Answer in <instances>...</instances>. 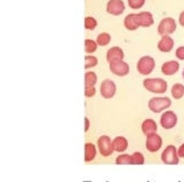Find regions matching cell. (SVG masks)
<instances>
[{
  "label": "cell",
  "instance_id": "6da1fadb",
  "mask_svg": "<svg viewBox=\"0 0 184 182\" xmlns=\"http://www.w3.org/2000/svg\"><path fill=\"white\" fill-rule=\"evenodd\" d=\"M143 85L151 93L162 94L167 90V81L161 78H147L143 81Z\"/></svg>",
  "mask_w": 184,
  "mask_h": 182
},
{
  "label": "cell",
  "instance_id": "7a4b0ae2",
  "mask_svg": "<svg viewBox=\"0 0 184 182\" xmlns=\"http://www.w3.org/2000/svg\"><path fill=\"white\" fill-rule=\"evenodd\" d=\"M171 106V101L169 98H153L148 101V108L152 112L159 114Z\"/></svg>",
  "mask_w": 184,
  "mask_h": 182
},
{
  "label": "cell",
  "instance_id": "3957f363",
  "mask_svg": "<svg viewBox=\"0 0 184 182\" xmlns=\"http://www.w3.org/2000/svg\"><path fill=\"white\" fill-rule=\"evenodd\" d=\"M97 147H98V150H99L100 155L104 156V157H108L115 151L114 145H113V141L107 135H103L98 139Z\"/></svg>",
  "mask_w": 184,
  "mask_h": 182
},
{
  "label": "cell",
  "instance_id": "277c9868",
  "mask_svg": "<svg viewBox=\"0 0 184 182\" xmlns=\"http://www.w3.org/2000/svg\"><path fill=\"white\" fill-rule=\"evenodd\" d=\"M161 160L167 165H177L179 161L177 149L174 145H168L161 153Z\"/></svg>",
  "mask_w": 184,
  "mask_h": 182
},
{
  "label": "cell",
  "instance_id": "5b68a950",
  "mask_svg": "<svg viewBox=\"0 0 184 182\" xmlns=\"http://www.w3.org/2000/svg\"><path fill=\"white\" fill-rule=\"evenodd\" d=\"M155 66V62L151 56H143L137 63V70L140 74H150Z\"/></svg>",
  "mask_w": 184,
  "mask_h": 182
},
{
  "label": "cell",
  "instance_id": "8992f818",
  "mask_svg": "<svg viewBox=\"0 0 184 182\" xmlns=\"http://www.w3.org/2000/svg\"><path fill=\"white\" fill-rule=\"evenodd\" d=\"M160 124L162 126V128L165 130H170V128H174L177 124V116L174 111H165L162 115H161V118H160Z\"/></svg>",
  "mask_w": 184,
  "mask_h": 182
},
{
  "label": "cell",
  "instance_id": "52a82bcc",
  "mask_svg": "<svg viewBox=\"0 0 184 182\" xmlns=\"http://www.w3.org/2000/svg\"><path fill=\"white\" fill-rule=\"evenodd\" d=\"M175 30H176V22L171 17L163 19L159 23V27H158V32L161 36H168V35L173 33Z\"/></svg>",
  "mask_w": 184,
  "mask_h": 182
},
{
  "label": "cell",
  "instance_id": "ba28073f",
  "mask_svg": "<svg viewBox=\"0 0 184 182\" xmlns=\"http://www.w3.org/2000/svg\"><path fill=\"white\" fill-rule=\"evenodd\" d=\"M116 93V85L109 80V79H106L101 82L100 85V94L103 98L105 99H112Z\"/></svg>",
  "mask_w": 184,
  "mask_h": 182
},
{
  "label": "cell",
  "instance_id": "9c48e42d",
  "mask_svg": "<svg viewBox=\"0 0 184 182\" xmlns=\"http://www.w3.org/2000/svg\"><path fill=\"white\" fill-rule=\"evenodd\" d=\"M162 145V139L156 133L151 134L146 137V149L150 152H156Z\"/></svg>",
  "mask_w": 184,
  "mask_h": 182
},
{
  "label": "cell",
  "instance_id": "30bf717a",
  "mask_svg": "<svg viewBox=\"0 0 184 182\" xmlns=\"http://www.w3.org/2000/svg\"><path fill=\"white\" fill-rule=\"evenodd\" d=\"M126 9V6L122 0H109L106 6V11L112 15H121Z\"/></svg>",
  "mask_w": 184,
  "mask_h": 182
},
{
  "label": "cell",
  "instance_id": "8fae6325",
  "mask_svg": "<svg viewBox=\"0 0 184 182\" xmlns=\"http://www.w3.org/2000/svg\"><path fill=\"white\" fill-rule=\"evenodd\" d=\"M109 69H111L112 73H114L119 77H124L129 73V64L123 61L109 63Z\"/></svg>",
  "mask_w": 184,
  "mask_h": 182
},
{
  "label": "cell",
  "instance_id": "7c38bea8",
  "mask_svg": "<svg viewBox=\"0 0 184 182\" xmlns=\"http://www.w3.org/2000/svg\"><path fill=\"white\" fill-rule=\"evenodd\" d=\"M124 54L123 50L120 47H113L107 52L106 58L109 63H114V62H119V61H123Z\"/></svg>",
  "mask_w": 184,
  "mask_h": 182
},
{
  "label": "cell",
  "instance_id": "4fadbf2b",
  "mask_svg": "<svg viewBox=\"0 0 184 182\" xmlns=\"http://www.w3.org/2000/svg\"><path fill=\"white\" fill-rule=\"evenodd\" d=\"M137 21H138V24L139 27H144V28H147V27H151L154 22L153 20V16L150 12H140L137 14Z\"/></svg>",
  "mask_w": 184,
  "mask_h": 182
},
{
  "label": "cell",
  "instance_id": "5bb4252c",
  "mask_svg": "<svg viewBox=\"0 0 184 182\" xmlns=\"http://www.w3.org/2000/svg\"><path fill=\"white\" fill-rule=\"evenodd\" d=\"M174 47V40L171 37L169 36H162V38L160 39V41L158 43V48L159 50L163 52V53H168L173 49Z\"/></svg>",
  "mask_w": 184,
  "mask_h": 182
},
{
  "label": "cell",
  "instance_id": "9a60e30c",
  "mask_svg": "<svg viewBox=\"0 0 184 182\" xmlns=\"http://www.w3.org/2000/svg\"><path fill=\"white\" fill-rule=\"evenodd\" d=\"M178 69H179V64L176 61H168V62L163 63L161 66V71L166 76H171V74L176 73L178 71Z\"/></svg>",
  "mask_w": 184,
  "mask_h": 182
},
{
  "label": "cell",
  "instance_id": "2e32d148",
  "mask_svg": "<svg viewBox=\"0 0 184 182\" xmlns=\"http://www.w3.org/2000/svg\"><path fill=\"white\" fill-rule=\"evenodd\" d=\"M156 130H158V127H156V124L153 119H145L142 124V131L146 136L156 133Z\"/></svg>",
  "mask_w": 184,
  "mask_h": 182
},
{
  "label": "cell",
  "instance_id": "e0dca14e",
  "mask_svg": "<svg viewBox=\"0 0 184 182\" xmlns=\"http://www.w3.org/2000/svg\"><path fill=\"white\" fill-rule=\"evenodd\" d=\"M124 27L128 30H130V31L136 30L139 27L138 21H137V14H129L128 16H126V19H124Z\"/></svg>",
  "mask_w": 184,
  "mask_h": 182
},
{
  "label": "cell",
  "instance_id": "ac0fdd59",
  "mask_svg": "<svg viewBox=\"0 0 184 182\" xmlns=\"http://www.w3.org/2000/svg\"><path fill=\"white\" fill-rule=\"evenodd\" d=\"M113 145H114V150L118 152H123L124 150H127L128 148V140L123 136H118L113 140Z\"/></svg>",
  "mask_w": 184,
  "mask_h": 182
},
{
  "label": "cell",
  "instance_id": "d6986e66",
  "mask_svg": "<svg viewBox=\"0 0 184 182\" xmlns=\"http://www.w3.org/2000/svg\"><path fill=\"white\" fill-rule=\"evenodd\" d=\"M84 149H85V157H84V159H85V161L86 163H89V161H92L95 158H96V155H97V150H96V147L92 144V143H85V147H84Z\"/></svg>",
  "mask_w": 184,
  "mask_h": 182
},
{
  "label": "cell",
  "instance_id": "ffe728a7",
  "mask_svg": "<svg viewBox=\"0 0 184 182\" xmlns=\"http://www.w3.org/2000/svg\"><path fill=\"white\" fill-rule=\"evenodd\" d=\"M171 95L174 99H182L184 95V86L182 84H175L171 87Z\"/></svg>",
  "mask_w": 184,
  "mask_h": 182
},
{
  "label": "cell",
  "instance_id": "44dd1931",
  "mask_svg": "<svg viewBox=\"0 0 184 182\" xmlns=\"http://www.w3.org/2000/svg\"><path fill=\"white\" fill-rule=\"evenodd\" d=\"M84 81H85V87H93L97 82V74L91 71L86 72L84 77Z\"/></svg>",
  "mask_w": 184,
  "mask_h": 182
},
{
  "label": "cell",
  "instance_id": "7402d4cb",
  "mask_svg": "<svg viewBox=\"0 0 184 182\" xmlns=\"http://www.w3.org/2000/svg\"><path fill=\"white\" fill-rule=\"evenodd\" d=\"M84 45H85V52H86L87 54H91V53L96 52V50H97V47H98L97 41L92 40V39H86L85 43H84Z\"/></svg>",
  "mask_w": 184,
  "mask_h": 182
},
{
  "label": "cell",
  "instance_id": "603a6c76",
  "mask_svg": "<svg viewBox=\"0 0 184 182\" xmlns=\"http://www.w3.org/2000/svg\"><path fill=\"white\" fill-rule=\"evenodd\" d=\"M144 163L145 159L142 152H134L131 155V165H143Z\"/></svg>",
  "mask_w": 184,
  "mask_h": 182
},
{
  "label": "cell",
  "instance_id": "cb8c5ba5",
  "mask_svg": "<svg viewBox=\"0 0 184 182\" xmlns=\"http://www.w3.org/2000/svg\"><path fill=\"white\" fill-rule=\"evenodd\" d=\"M109 41H111V36H109L108 33H106V32L100 33V35L97 37V44H98L99 46H106V45L109 44Z\"/></svg>",
  "mask_w": 184,
  "mask_h": 182
},
{
  "label": "cell",
  "instance_id": "d4e9b609",
  "mask_svg": "<svg viewBox=\"0 0 184 182\" xmlns=\"http://www.w3.org/2000/svg\"><path fill=\"white\" fill-rule=\"evenodd\" d=\"M115 163L118 165H131V156L123 153L115 159Z\"/></svg>",
  "mask_w": 184,
  "mask_h": 182
},
{
  "label": "cell",
  "instance_id": "484cf974",
  "mask_svg": "<svg viewBox=\"0 0 184 182\" xmlns=\"http://www.w3.org/2000/svg\"><path fill=\"white\" fill-rule=\"evenodd\" d=\"M98 64V58L96 56H92V55H87L85 56V69H90V68H93Z\"/></svg>",
  "mask_w": 184,
  "mask_h": 182
},
{
  "label": "cell",
  "instance_id": "4316f807",
  "mask_svg": "<svg viewBox=\"0 0 184 182\" xmlns=\"http://www.w3.org/2000/svg\"><path fill=\"white\" fill-rule=\"evenodd\" d=\"M84 25H85V29H87V30H95L97 28V21L93 17L87 16V17H85Z\"/></svg>",
  "mask_w": 184,
  "mask_h": 182
},
{
  "label": "cell",
  "instance_id": "83f0119b",
  "mask_svg": "<svg viewBox=\"0 0 184 182\" xmlns=\"http://www.w3.org/2000/svg\"><path fill=\"white\" fill-rule=\"evenodd\" d=\"M128 4L132 9H139L144 6L145 0H128Z\"/></svg>",
  "mask_w": 184,
  "mask_h": 182
},
{
  "label": "cell",
  "instance_id": "f1b7e54d",
  "mask_svg": "<svg viewBox=\"0 0 184 182\" xmlns=\"http://www.w3.org/2000/svg\"><path fill=\"white\" fill-rule=\"evenodd\" d=\"M84 94H85L86 98H92V96L96 94V88H95V86H93V87H85Z\"/></svg>",
  "mask_w": 184,
  "mask_h": 182
},
{
  "label": "cell",
  "instance_id": "f546056e",
  "mask_svg": "<svg viewBox=\"0 0 184 182\" xmlns=\"http://www.w3.org/2000/svg\"><path fill=\"white\" fill-rule=\"evenodd\" d=\"M176 57L179 60H184V46H181L176 49Z\"/></svg>",
  "mask_w": 184,
  "mask_h": 182
},
{
  "label": "cell",
  "instance_id": "4dcf8cb0",
  "mask_svg": "<svg viewBox=\"0 0 184 182\" xmlns=\"http://www.w3.org/2000/svg\"><path fill=\"white\" fill-rule=\"evenodd\" d=\"M177 153H178V157H179V158H184V143L178 148Z\"/></svg>",
  "mask_w": 184,
  "mask_h": 182
},
{
  "label": "cell",
  "instance_id": "1f68e13d",
  "mask_svg": "<svg viewBox=\"0 0 184 182\" xmlns=\"http://www.w3.org/2000/svg\"><path fill=\"white\" fill-rule=\"evenodd\" d=\"M178 21H179V24L182 25V27H184V11L181 13V15H179V19H178Z\"/></svg>",
  "mask_w": 184,
  "mask_h": 182
},
{
  "label": "cell",
  "instance_id": "d6a6232c",
  "mask_svg": "<svg viewBox=\"0 0 184 182\" xmlns=\"http://www.w3.org/2000/svg\"><path fill=\"white\" fill-rule=\"evenodd\" d=\"M84 122H85V128H84V131H85V132H87V131H89V128H90V122H89V119H87V118H85V119H84Z\"/></svg>",
  "mask_w": 184,
  "mask_h": 182
},
{
  "label": "cell",
  "instance_id": "836d02e7",
  "mask_svg": "<svg viewBox=\"0 0 184 182\" xmlns=\"http://www.w3.org/2000/svg\"><path fill=\"white\" fill-rule=\"evenodd\" d=\"M182 76H183V79H184V69H183V73H182Z\"/></svg>",
  "mask_w": 184,
  "mask_h": 182
}]
</instances>
